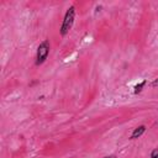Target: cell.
<instances>
[{
    "instance_id": "6da1fadb",
    "label": "cell",
    "mask_w": 158,
    "mask_h": 158,
    "mask_svg": "<svg viewBox=\"0 0 158 158\" xmlns=\"http://www.w3.org/2000/svg\"><path fill=\"white\" fill-rule=\"evenodd\" d=\"M74 20H75V7L70 6V7H68V10L65 11V15L63 17V21H62V25L59 28L60 36H65L72 30V27L74 25Z\"/></svg>"
},
{
    "instance_id": "7a4b0ae2",
    "label": "cell",
    "mask_w": 158,
    "mask_h": 158,
    "mask_svg": "<svg viewBox=\"0 0 158 158\" xmlns=\"http://www.w3.org/2000/svg\"><path fill=\"white\" fill-rule=\"evenodd\" d=\"M49 51H51L49 41H48V40H43V41L38 44V47H37L35 64H36V65H42V64L47 60L48 54H49Z\"/></svg>"
},
{
    "instance_id": "3957f363",
    "label": "cell",
    "mask_w": 158,
    "mask_h": 158,
    "mask_svg": "<svg viewBox=\"0 0 158 158\" xmlns=\"http://www.w3.org/2000/svg\"><path fill=\"white\" fill-rule=\"evenodd\" d=\"M146 126L144 125H139V126H137L133 131H132V133H131V136H130V139H137V138H139L144 132H146Z\"/></svg>"
},
{
    "instance_id": "277c9868",
    "label": "cell",
    "mask_w": 158,
    "mask_h": 158,
    "mask_svg": "<svg viewBox=\"0 0 158 158\" xmlns=\"http://www.w3.org/2000/svg\"><path fill=\"white\" fill-rule=\"evenodd\" d=\"M146 84H147V80H142L139 84H137V85L135 86V94H139V93L142 91V89L144 88Z\"/></svg>"
},
{
    "instance_id": "5b68a950",
    "label": "cell",
    "mask_w": 158,
    "mask_h": 158,
    "mask_svg": "<svg viewBox=\"0 0 158 158\" xmlns=\"http://www.w3.org/2000/svg\"><path fill=\"white\" fill-rule=\"evenodd\" d=\"M149 158H158V148H154V149L151 152Z\"/></svg>"
},
{
    "instance_id": "8992f818",
    "label": "cell",
    "mask_w": 158,
    "mask_h": 158,
    "mask_svg": "<svg viewBox=\"0 0 158 158\" xmlns=\"http://www.w3.org/2000/svg\"><path fill=\"white\" fill-rule=\"evenodd\" d=\"M151 86H152V88H156V86H158V78H157V79H154V80L151 83Z\"/></svg>"
},
{
    "instance_id": "52a82bcc",
    "label": "cell",
    "mask_w": 158,
    "mask_h": 158,
    "mask_svg": "<svg viewBox=\"0 0 158 158\" xmlns=\"http://www.w3.org/2000/svg\"><path fill=\"white\" fill-rule=\"evenodd\" d=\"M101 7H102V6H101V5H98V6H96V7H95V9H96V10H95V12H99V11H100V10H101Z\"/></svg>"
},
{
    "instance_id": "ba28073f",
    "label": "cell",
    "mask_w": 158,
    "mask_h": 158,
    "mask_svg": "<svg viewBox=\"0 0 158 158\" xmlns=\"http://www.w3.org/2000/svg\"><path fill=\"white\" fill-rule=\"evenodd\" d=\"M102 158H116L115 156H106V157H102Z\"/></svg>"
}]
</instances>
